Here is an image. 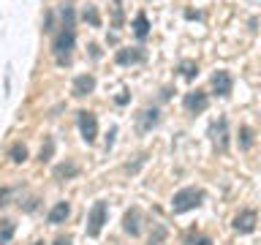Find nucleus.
Wrapping results in <instances>:
<instances>
[{"label": "nucleus", "instance_id": "1", "mask_svg": "<svg viewBox=\"0 0 261 245\" xmlns=\"http://www.w3.org/2000/svg\"><path fill=\"white\" fill-rule=\"evenodd\" d=\"M73 44H76V33H73L71 28H63V30L55 36V41H52V52H55L57 65H68V63H71Z\"/></svg>", "mask_w": 261, "mask_h": 245}, {"label": "nucleus", "instance_id": "2", "mask_svg": "<svg viewBox=\"0 0 261 245\" xmlns=\"http://www.w3.org/2000/svg\"><path fill=\"white\" fill-rule=\"evenodd\" d=\"M201 202H204V191H201V188H182V191H177L174 199H171V212L179 215V212L196 210Z\"/></svg>", "mask_w": 261, "mask_h": 245}, {"label": "nucleus", "instance_id": "3", "mask_svg": "<svg viewBox=\"0 0 261 245\" xmlns=\"http://www.w3.org/2000/svg\"><path fill=\"white\" fill-rule=\"evenodd\" d=\"M103 224H106V202L98 199L93 207H90V215H87V226H85L87 237H98L101 229H103Z\"/></svg>", "mask_w": 261, "mask_h": 245}, {"label": "nucleus", "instance_id": "4", "mask_svg": "<svg viewBox=\"0 0 261 245\" xmlns=\"http://www.w3.org/2000/svg\"><path fill=\"white\" fill-rule=\"evenodd\" d=\"M76 122H79L82 139H85L87 144H93V142H95V136H98V120H95V114L82 109V112H76Z\"/></svg>", "mask_w": 261, "mask_h": 245}, {"label": "nucleus", "instance_id": "5", "mask_svg": "<svg viewBox=\"0 0 261 245\" xmlns=\"http://www.w3.org/2000/svg\"><path fill=\"white\" fill-rule=\"evenodd\" d=\"M210 136H212V142H215L218 153H226L228 150V120L226 117H218L210 126Z\"/></svg>", "mask_w": 261, "mask_h": 245}, {"label": "nucleus", "instance_id": "6", "mask_svg": "<svg viewBox=\"0 0 261 245\" xmlns=\"http://www.w3.org/2000/svg\"><path fill=\"white\" fill-rule=\"evenodd\" d=\"M182 106H185L191 114H201V112L210 106V98H207V93H201V90H191V93H185Z\"/></svg>", "mask_w": 261, "mask_h": 245}, {"label": "nucleus", "instance_id": "7", "mask_svg": "<svg viewBox=\"0 0 261 245\" xmlns=\"http://www.w3.org/2000/svg\"><path fill=\"white\" fill-rule=\"evenodd\" d=\"M231 87H234V79L228 71H215V77H212V90H215V95L226 98L231 95Z\"/></svg>", "mask_w": 261, "mask_h": 245}, {"label": "nucleus", "instance_id": "8", "mask_svg": "<svg viewBox=\"0 0 261 245\" xmlns=\"http://www.w3.org/2000/svg\"><path fill=\"white\" fill-rule=\"evenodd\" d=\"M147 52L142 46H134V49H117V55H114V60L117 65H134V63H144Z\"/></svg>", "mask_w": 261, "mask_h": 245}, {"label": "nucleus", "instance_id": "9", "mask_svg": "<svg viewBox=\"0 0 261 245\" xmlns=\"http://www.w3.org/2000/svg\"><path fill=\"white\" fill-rule=\"evenodd\" d=\"M122 229L130 234V237H139L142 234V210L139 207H130L125 212V218H122Z\"/></svg>", "mask_w": 261, "mask_h": 245}, {"label": "nucleus", "instance_id": "10", "mask_svg": "<svg viewBox=\"0 0 261 245\" xmlns=\"http://www.w3.org/2000/svg\"><path fill=\"white\" fill-rule=\"evenodd\" d=\"M95 90V77L93 74H79L76 79H73V95L76 98H85Z\"/></svg>", "mask_w": 261, "mask_h": 245}, {"label": "nucleus", "instance_id": "11", "mask_svg": "<svg viewBox=\"0 0 261 245\" xmlns=\"http://www.w3.org/2000/svg\"><path fill=\"white\" fill-rule=\"evenodd\" d=\"M234 229L240 234H250L256 229V210H242L240 215L234 218Z\"/></svg>", "mask_w": 261, "mask_h": 245}, {"label": "nucleus", "instance_id": "12", "mask_svg": "<svg viewBox=\"0 0 261 245\" xmlns=\"http://www.w3.org/2000/svg\"><path fill=\"white\" fill-rule=\"evenodd\" d=\"M71 215V207H68V202H57L52 210H49V215H46V220L52 226H57V224H65V218Z\"/></svg>", "mask_w": 261, "mask_h": 245}, {"label": "nucleus", "instance_id": "13", "mask_svg": "<svg viewBox=\"0 0 261 245\" xmlns=\"http://www.w3.org/2000/svg\"><path fill=\"white\" fill-rule=\"evenodd\" d=\"M158 120H161L158 109H144L142 114H139V131H142V134H147L150 128L158 126Z\"/></svg>", "mask_w": 261, "mask_h": 245}, {"label": "nucleus", "instance_id": "14", "mask_svg": "<svg viewBox=\"0 0 261 245\" xmlns=\"http://www.w3.org/2000/svg\"><path fill=\"white\" fill-rule=\"evenodd\" d=\"M52 175H55V180H71V177L79 175V166L73 161H65V163H57Z\"/></svg>", "mask_w": 261, "mask_h": 245}, {"label": "nucleus", "instance_id": "15", "mask_svg": "<svg viewBox=\"0 0 261 245\" xmlns=\"http://www.w3.org/2000/svg\"><path fill=\"white\" fill-rule=\"evenodd\" d=\"M134 36L136 38H147V36H150V19H147L144 11H139L136 19H134Z\"/></svg>", "mask_w": 261, "mask_h": 245}, {"label": "nucleus", "instance_id": "16", "mask_svg": "<svg viewBox=\"0 0 261 245\" xmlns=\"http://www.w3.org/2000/svg\"><path fill=\"white\" fill-rule=\"evenodd\" d=\"M8 158H11L14 163H24V161H28V147H24L22 142L11 144V150H8Z\"/></svg>", "mask_w": 261, "mask_h": 245}, {"label": "nucleus", "instance_id": "17", "mask_svg": "<svg viewBox=\"0 0 261 245\" xmlns=\"http://www.w3.org/2000/svg\"><path fill=\"white\" fill-rule=\"evenodd\" d=\"M14 220H3L0 224V245H6V242H11V237H14Z\"/></svg>", "mask_w": 261, "mask_h": 245}, {"label": "nucleus", "instance_id": "18", "mask_svg": "<svg viewBox=\"0 0 261 245\" xmlns=\"http://www.w3.org/2000/svg\"><path fill=\"white\" fill-rule=\"evenodd\" d=\"M240 147H242V150H250V147H253V128L250 126L240 128Z\"/></svg>", "mask_w": 261, "mask_h": 245}, {"label": "nucleus", "instance_id": "19", "mask_svg": "<svg viewBox=\"0 0 261 245\" xmlns=\"http://www.w3.org/2000/svg\"><path fill=\"white\" fill-rule=\"evenodd\" d=\"M52 153H55V139H52V136H46V139H44V147H41L38 161H41V163H46L49 158H52Z\"/></svg>", "mask_w": 261, "mask_h": 245}, {"label": "nucleus", "instance_id": "20", "mask_svg": "<svg viewBox=\"0 0 261 245\" xmlns=\"http://www.w3.org/2000/svg\"><path fill=\"white\" fill-rule=\"evenodd\" d=\"M182 245H215V242H212L207 234H188L182 240Z\"/></svg>", "mask_w": 261, "mask_h": 245}, {"label": "nucleus", "instance_id": "21", "mask_svg": "<svg viewBox=\"0 0 261 245\" xmlns=\"http://www.w3.org/2000/svg\"><path fill=\"white\" fill-rule=\"evenodd\" d=\"M179 71H182L185 79H196V74H199V65H196L193 60H185V63H179Z\"/></svg>", "mask_w": 261, "mask_h": 245}, {"label": "nucleus", "instance_id": "22", "mask_svg": "<svg viewBox=\"0 0 261 245\" xmlns=\"http://www.w3.org/2000/svg\"><path fill=\"white\" fill-rule=\"evenodd\" d=\"M60 16H63V28H71V30H73V19H76V14H73V8H71V6H63Z\"/></svg>", "mask_w": 261, "mask_h": 245}, {"label": "nucleus", "instance_id": "23", "mask_svg": "<svg viewBox=\"0 0 261 245\" xmlns=\"http://www.w3.org/2000/svg\"><path fill=\"white\" fill-rule=\"evenodd\" d=\"M163 240H166V226L158 224V226H155V234H150V242H147V245H161Z\"/></svg>", "mask_w": 261, "mask_h": 245}, {"label": "nucleus", "instance_id": "24", "mask_svg": "<svg viewBox=\"0 0 261 245\" xmlns=\"http://www.w3.org/2000/svg\"><path fill=\"white\" fill-rule=\"evenodd\" d=\"M85 19H87L90 24H93V28H98V24H101V19H98V11H95L93 6H87V11H85Z\"/></svg>", "mask_w": 261, "mask_h": 245}, {"label": "nucleus", "instance_id": "25", "mask_svg": "<svg viewBox=\"0 0 261 245\" xmlns=\"http://www.w3.org/2000/svg\"><path fill=\"white\" fill-rule=\"evenodd\" d=\"M114 136H117V128H112V131H109V139H106V150H109V147L114 144Z\"/></svg>", "mask_w": 261, "mask_h": 245}, {"label": "nucleus", "instance_id": "26", "mask_svg": "<svg viewBox=\"0 0 261 245\" xmlns=\"http://www.w3.org/2000/svg\"><path fill=\"white\" fill-rule=\"evenodd\" d=\"M55 245H71V237H57Z\"/></svg>", "mask_w": 261, "mask_h": 245}, {"label": "nucleus", "instance_id": "27", "mask_svg": "<svg viewBox=\"0 0 261 245\" xmlns=\"http://www.w3.org/2000/svg\"><path fill=\"white\" fill-rule=\"evenodd\" d=\"M33 245H44V242H33Z\"/></svg>", "mask_w": 261, "mask_h": 245}]
</instances>
